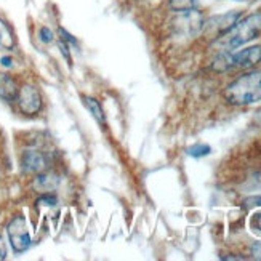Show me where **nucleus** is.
Returning a JSON list of instances; mask_svg holds the SVG:
<instances>
[{"label":"nucleus","instance_id":"obj_9","mask_svg":"<svg viewBox=\"0 0 261 261\" xmlns=\"http://www.w3.org/2000/svg\"><path fill=\"white\" fill-rule=\"evenodd\" d=\"M18 85L15 82V79H11L7 74H0V98L7 103L11 101H16L18 96Z\"/></svg>","mask_w":261,"mask_h":261},{"label":"nucleus","instance_id":"obj_17","mask_svg":"<svg viewBox=\"0 0 261 261\" xmlns=\"http://www.w3.org/2000/svg\"><path fill=\"white\" fill-rule=\"evenodd\" d=\"M244 207H245V208H259V207H261V194H259V196L247 197V199L244 200Z\"/></svg>","mask_w":261,"mask_h":261},{"label":"nucleus","instance_id":"obj_15","mask_svg":"<svg viewBox=\"0 0 261 261\" xmlns=\"http://www.w3.org/2000/svg\"><path fill=\"white\" fill-rule=\"evenodd\" d=\"M39 39L43 43H51L55 40V34L48 28H40V31H39Z\"/></svg>","mask_w":261,"mask_h":261},{"label":"nucleus","instance_id":"obj_8","mask_svg":"<svg viewBox=\"0 0 261 261\" xmlns=\"http://www.w3.org/2000/svg\"><path fill=\"white\" fill-rule=\"evenodd\" d=\"M21 164H22V170H24L26 173H36V175L45 172L48 165L47 157L39 151H26L22 154Z\"/></svg>","mask_w":261,"mask_h":261},{"label":"nucleus","instance_id":"obj_20","mask_svg":"<svg viewBox=\"0 0 261 261\" xmlns=\"http://www.w3.org/2000/svg\"><path fill=\"white\" fill-rule=\"evenodd\" d=\"M0 63H2V66H5V67H11V66H13V63H11V58H10V56H4V58L0 60Z\"/></svg>","mask_w":261,"mask_h":261},{"label":"nucleus","instance_id":"obj_2","mask_svg":"<svg viewBox=\"0 0 261 261\" xmlns=\"http://www.w3.org/2000/svg\"><path fill=\"white\" fill-rule=\"evenodd\" d=\"M224 99L232 106H248L261 101V71L237 77L224 88Z\"/></svg>","mask_w":261,"mask_h":261},{"label":"nucleus","instance_id":"obj_5","mask_svg":"<svg viewBox=\"0 0 261 261\" xmlns=\"http://www.w3.org/2000/svg\"><path fill=\"white\" fill-rule=\"evenodd\" d=\"M176 16L173 19V29L176 34H181L185 37L197 36L203 26V16L196 8L186 11H176Z\"/></svg>","mask_w":261,"mask_h":261},{"label":"nucleus","instance_id":"obj_11","mask_svg":"<svg viewBox=\"0 0 261 261\" xmlns=\"http://www.w3.org/2000/svg\"><path fill=\"white\" fill-rule=\"evenodd\" d=\"M82 103L88 109L90 114L93 116V119L99 123V125L106 127V116H105L103 108H101V105L98 103V99H95L92 96H82Z\"/></svg>","mask_w":261,"mask_h":261},{"label":"nucleus","instance_id":"obj_12","mask_svg":"<svg viewBox=\"0 0 261 261\" xmlns=\"http://www.w3.org/2000/svg\"><path fill=\"white\" fill-rule=\"evenodd\" d=\"M15 45H16V39L13 31H11V28L4 19H0V47L11 50L15 48Z\"/></svg>","mask_w":261,"mask_h":261},{"label":"nucleus","instance_id":"obj_16","mask_svg":"<svg viewBox=\"0 0 261 261\" xmlns=\"http://www.w3.org/2000/svg\"><path fill=\"white\" fill-rule=\"evenodd\" d=\"M56 203V197L53 194H50V192H47V194H43L42 197L37 199V205H45V207H53Z\"/></svg>","mask_w":261,"mask_h":261},{"label":"nucleus","instance_id":"obj_13","mask_svg":"<svg viewBox=\"0 0 261 261\" xmlns=\"http://www.w3.org/2000/svg\"><path fill=\"white\" fill-rule=\"evenodd\" d=\"M197 0H170V8L175 11H186L196 8Z\"/></svg>","mask_w":261,"mask_h":261},{"label":"nucleus","instance_id":"obj_7","mask_svg":"<svg viewBox=\"0 0 261 261\" xmlns=\"http://www.w3.org/2000/svg\"><path fill=\"white\" fill-rule=\"evenodd\" d=\"M16 103H18V108H19V111L22 112V114L36 116L40 112L43 101H42V95L39 92V88L26 84V85H22L18 90Z\"/></svg>","mask_w":261,"mask_h":261},{"label":"nucleus","instance_id":"obj_19","mask_svg":"<svg viewBox=\"0 0 261 261\" xmlns=\"http://www.w3.org/2000/svg\"><path fill=\"white\" fill-rule=\"evenodd\" d=\"M5 258H7V245H5L2 237H0V261L5 259Z\"/></svg>","mask_w":261,"mask_h":261},{"label":"nucleus","instance_id":"obj_1","mask_svg":"<svg viewBox=\"0 0 261 261\" xmlns=\"http://www.w3.org/2000/svg\"><path fill=\"white\" fill-rule=\"evenodd\" d=\"M261 34V13L248 15L239 19L220 39L215 40V47L220 51H232L242 45L252 42Z\"/></svg>","mask_w":261,"mask_h":261},{"label":"nucleus","instance_id":"obj_3","mask_svg":"<svg viewBox=\"0 0 261 261\" xmlns=\"http://www.w3.org/2000/svg\"><path fill=\"white\" fill-rule=\"evenodd\" d=\"M261 61V45H255L250 48H244L241 51H221L218 58L213 61L212 67L218 72L231 69H248Z\"/></svg>","mask_w":261,"mask_h":261},{"label":"nucleus","instance_id":"obj_18","mask_svg":"<svg viewBox=\"0 0 261 261\" xmlns=\"http://www.w3.org/2000/svg\"><path fill=\"white\" fill-rule=\"evenodd\" d=\"M60 36H61V40L63 42H66L67 45H77V40L71 36L69 32H67L66 29H63V28H60Z\"/></svg>","mask_w":261,"mask_h":261},{"label":"nucleus","instance_id":"obj_21","mask_svg":"<svg viewBox=\"0 0 261 261\" xmlns=\"http://www.w3.org/2000/svg\"><path fill=\"white\" fill-rule=\"evenodd\" d=\"M255 123H256V125L258 127H261V109H258L256 112H255Z\"/></svg>","mask_w":261,"mask_h":261},{"label":"nucleus","instance_id":"obj_6","mask_svg":"<svg viewBox=\"0 0 261 261\" xmlns=\"http://www.w3.org/2000/svg\"><path fill=\"white\" fill-rule=\"evenodd\" d=\"M241 19V13L239 11H231V13H224V15H218L213 16L207 21H203L202 31L205 36H208L210 39H220L223 34L228 32L237 21Z\"/></svg>","mask_w":261,"mask_h":261},{"label":"nucleus","instance_id":"obj_4","mask_svg":"<svg viewBox=\"0 0 261 261\" xmlns=\"http://www.w3.org/2000/svg\"><path fill=\"white\" fill-rule=\"evenodd\" d=\"M7 232H8L10 245H11V248H13L15 253H22L31 247V242H32L31 234L28 229L26 218L22 217V215H18V217H15L8 223Z\"/></svg>","mask_w":261,"mask_h":261},{"label":"nucleus","instance_id":"obj_22","mask_svg":"<svg viewBox=\"0 0 261 261\" xmlns=\"http://www.w3.org/2000/svg\"><path fill=\"white\" fill-rule=\"evenodd\" d=\"M236 2H248V0H236Z\"/></svg>","mask_w":261,"mask_h":261},{"label":"nucleus","instance_id":"obj_10","mask_svg":"<svg viewBox=\"0 0 261 261\" xmlns=\"http://www.w3.org/2000/svg\"><path fill=\"white\" fill-rule=\"evenodd\" d=\"M58 186H60V178L53 173L42 172V173H39L36 181H34V189L39 191V192H43V194L55 191Z\"/></svg>","mask_w":261,"mask_h":261},{"label":"nucleus","instance_id":"obj_14","mask_svg":"<svg viewBox=\"0 0 261 261\" xmlns=\"http://www.w3.org/2000/svg\"><path fill=\"white\" fill-rule=\"evenodd\" d=\"M212 152V147L208 144H203V143H199V144H194V146H191L189 149H188V154L191 157H205Z\"/></svg>","mask_w":261,"mask_h":261}]
</instances>
